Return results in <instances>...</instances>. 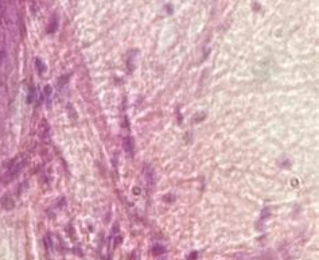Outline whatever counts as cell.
Here are the masks:
<instances>
[{"instance_id": "3957f363", "label": "cell", "mask_w": 319, "mask_h": 260, "mask_svg": "<svg viewBox=\"0 0 319 260\" xmlns=\"http://www.w3.org/2000/svg\"><path fill=\"white\" fill-rule=\"evenodd\" d=\"M35 63H36V69H38V73H39V74H42L43 72H45V65L42 63V61H40V59H36Z\"/></svg>"}, {"instance_id": "6da1fadb", "label": "cell", "mask_w": 319, "mask_h": 260, "mask_svg": "<svg viewBox=\"0 0 319 260\" xmlns=\"http://www.w3.org/2000/svg\"><path fill=\"white\" fill-rule=\"evenodd\" d=\"M124 147L128 154H132L133 152V143H132V139H131V138H125L124 139Z\"/></svg>"}, {"instance_id": "277c9868", "label": "cell", "mask_w": 319, "mask_h": 260, "mask_svg": "<svg viewBox=\"0 0 319 260\" xmlns=\"http://www.w3.org/2000/svg\"><path fill=\"white\" fill-rule=\"evenodd\" d=\"M4 58V51H0V61Z\"/></svg>"}, {"instance_id": "7a4b0ae2", "label": "cell", "mask_w": 319, "mask_h": 260, "mask_svg": "<svg viewBox=\"0 0 319 260\" xmlns=\"http://www.w3.org/2000/svg\"><path fill=\"white\" fill-rule=\"evenodd\" d=\"M1 205H3L5 209H11L12 206H14V201H12L11 198L5 197V198H3V199H1Z\"/></svg>"}]
</instances>
